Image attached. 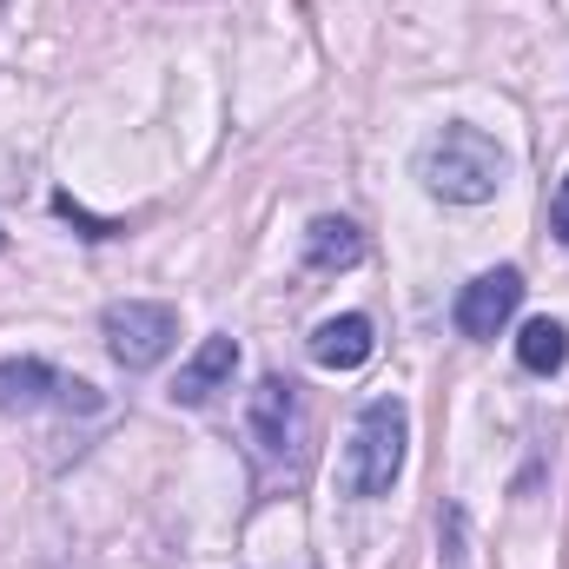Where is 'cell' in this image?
Wrapping results in <instances>:
<instances>
[{"label": "cell", "instance_id": "cell-3", "mask_svg": "<svg viewBox=\"0 0 569 569\" xmlns=\"http://www.w3.org/2000/svg\"><path fill=\"white\" fill-rule=\"evenodd\" d=\"M100 331H107V351H113L120 371H152V365H166V351L179 345V311H172V305L127 298V305H107Z\"/></svg>", "mask_w": 569, "mask_h": 569}, {"label": "cell", "instance_id": "cell-1", "mask_svg": "<svg viewBox=\"0 0 569 569\" xmlns=\"http://www.w3.org/2000/svg\"><path fill=\"white\" fill-rule=\"evenodd\" d=\"M503 172H510V159H503V146L490 140L483 127H437L418 152V179H425L430 199H443V206H483V199H497V186H503Z\"/></svg>", "mask_w": 569, "mask_h": 569}, {"label": "cell", "instance_id": "cell-8", "mask_svg": "<svg viewBox=\"0 0 569 569\" xmlns=\"http://www.w3.org/2000/svg\"><path fill=\"white\" fill-rule=\"evenodd\" d=\"M371 351H378V338H371V318H365V311L325 318V325L311 331V365H325V371H358Z\"/></svg>", "mask_w": 569, "mask_h": 569}, {"label": "cell", "instance_id": "cell-5", "mask_svg": "<svg viewBox=\"0 0 569 569\" xmlns=\"http://www.w3.org/2000/svg\"><path fill=\"white\" fill-rule=\"evenodd\" d=\"M40 405H67V411H100V391L80 378H60L40 358H0V411H40Z\"/></svg>", "mask_w": 569, "mask_h": 569}, {"label": "cell", "instance_id": "cell-7", "mask_svg": "<svg viewBox=\"0 0 569 569\" xmlns=\"http://www.w3.org/2000/svg\"><path fill=\"white\" fill-rule=\"evenodd\" d=\"M232 371H239V338L212 331V338L179 365V378H172V405H206L212 391H226V385H232Z\"/></svg>", "mask_w": 569, "mask_h": 569}, {"label": "cell", "instance_id": "cell-4", "mask_svg": "<svg viewBox=\"0 0 569 569\" xmlns=\"http://www.w3.org/2000/svg\"><path fill=\"white\" fill-rule=\"evenodd\" d=\"M246 430H252L266 463H298V450H305V398H298V385L291 378H259V391L246 405Z\"/></svg>", "mask_w": 569, "mask_h": 569}, {"label": "cell", "instance_id": "cell-10", "mask_svg": "<svg viewBox=\"0 0 569 569\" xmlns=\"http://www.w3.org/2000/svg\"><path fill=\"white\" fill-rule=\"evenodd\" d=\"M517 358H523V371H537V378L563 371L569 331L557 325V318H530V325H523V338H517Z\"/></svg>", "mask_w": 569, "mask_h": 569}, {"label": "cell", "instance_id": "cell-2", "mask_svg": "<svg viewBox=\"0 0 569 569\" xmlns=\"http://www.w3.org/2000/svg\"><path fill=\"white\" fill-rule=\"evenodd\" d=\"M405 443H411V411L398 398H371L351 425L345 490L351 497H391V483L405 477Z\"/></svg>", "mask_w": 569, "mask_h": 569}, {"label": "cell", "instance_id": "cell-11", "mask_svg": "<svg viewBox=\"0 0 569 569\" xmlns=\"http://www.w3.org/2000/svg\"><path fill=\"white\" fill-rule=\"evenodd\" d=\"M550 226H557V239H569V172H563V186H557V206H550Z\"/></svg>", "mask_w": 569, "mask_h": 569}, {"label": "cell", "instance_id": "cell-9", "mask_svg": "<svg viewBox=\"0 0 569 569\" xmlns=\"http://www.w3.org/2000/svg\"><path fill=\"white\" fill-rule=\"evenodd\" d=\"M358 259H365V232H358L351 219H311V232H305V266L345 272V266H358Z\"/></svg>", "mask_w": 569, "mask_h": 569}, {"label": "cell", "instance_id": "cell-6", "mask_svg": "<svg viewBox=\"0 0 569 569\" xmlns=\"http://www.w3.org/2000/svg\"><path fill=\"white\" fill-rule=\"evenodd\" d=\"M517 305H523V272L497 266V272H483V279H470L457 291V331L463 338H497L517 318Z\"/></svg>", "mask_w": 569, "mask_h": 569}]
</instances>
